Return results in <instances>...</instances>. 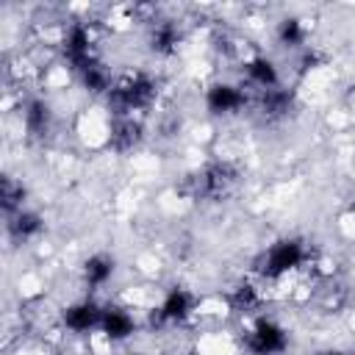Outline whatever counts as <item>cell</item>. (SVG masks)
<instances>
[{"label": "cell", "mask_w": 355, "mask_h": 355, "mask_svg": "<svg viewBox=\"0 0 355 355\" xmlns=\"http://www.w3.org/2000/svg\"><path fill=\"white\" fill-rule=\"evenodd\" d=\"M155 94H158L155 78L136 69V72H125L114 80L108 103L116 111V116H122V114L133 116V111H147L155 103Z\"/></svg>", "instance_id": "6da1fadb"}, {"label": "cell", "mask_w": 355, "mask_h": 355, "mask_svg": "<svg viewBox=\"0 0 355 355\" xmlns=\"http://www.w3.org/2000/svg\"><path fill=\"white\" fill-rule=\"evenodd\" d=\"M236 180H239V169L230 161H214L186 178L183 194H189L191 200H222L225 194H230Z\"/></svg>", "instance_id": "7a4b0ae2"}, {"label": "cell", "mask_w": 355, "mask_h": 355, "mask_svg": "<svg viewBox=\"0 0 355 355\" xmlns=\"http://www.w3.org/2000/svg\"><path fill=\"white\" fill-rule=\"evenodd\" d=\"M308 261V250L300 239H280L275 241L258 261V275L261 277H269V280H277L294 269H300L302 263Z\"/></svg>", "instance_id": "3957f363"}, {"label": "cell", "mask_w": 355, "mask_h": 355, "mask_svg": "<svg viewBox=\"0 0 355 355\" xmlns=\"http://www.w3.org/2000/svg\"><path fill=\"white\" fill-rule=\"evenodd\" d=\"M244 347L250 355H283L288 349V333L275 319L261 316L244 333Z\"/></svg>", "instance_id": "277c9868"}, {"label": "cell", "mask_w": 355, "mask_h": 355, "mask_svg": "<svg viewBox=\"0 0 355 355\" xmlns=\"http://www.w3.org/2000/svg\"><path fill=\"white\" fill-rule=\"evenodd\" d=\"M252 103V94L250 89L239 86V83H214L208 86L205 92V105L211 114H219V116H227V114H236V111H244L247 105Z\"/></svg>", "instance_id": "5b68a950"}, {"label": "cell", "mask_w": 355, "mask_h": 355, "mask_svg": "<svg viewBox=\"0 0 355 355\" xmlns=\"http://www.w3.org/2000/svg\"><path fill=\"white\" fill-rule=\"evenodd\" d=\"M61 53H64V58L69 61L72 69H78V67H83L86 61L97 58V53H94V39H92V31H89L86 22H72V25L64 31V36H61Z\"/></svg>", "instance_id": "8992f818"}, {"label": "cell", "mask_w": 355, "mask_h": 355, "mask_svg": "<svg viewBox=\"0 0 355 355\" xmlns=\"http://www.w3.org/2000/svg\"><path fill=\"white\" fill-rule=\"evenodd\" d=\"M100 319H103V305L97 300H92V297L67 305L64 313H61V322H64V327L69 333H92V330H100Z\"/></svg>", "instance_id": "52a82bcc"}, {"label": "cell", "mask_w": 355, "mask_h": 355, "mask_svg": "<svg viewBox=\"0 0 355 355\" xmlns=\"http://www.w3.org/2000/svg\"><path fill=\"white\" fill-rule=\"evenodd\" d=\"M194 305H197L194 294L186 291V288H180V286H175V288H169L164 294L161 305L155 308V316H158L161 324H180V322H186L191 316Z\"/></svg>", "instance_id": "ba28073f"}, {"label": "cell", "mask_w": 355, "mask_h": 355, "mask_svg": "<svg viewBox=\"0 0 355 355\" xmlns=\"http://www.w3.org/2000/svg\"><path fill=\"white\" fill-rule=\"evenodd\" d=\"M100 333L116 344V341H125L136 333V319L128 308H119V305H103V319H100Z\"/></svg>", "instance_id": "9c48e42d"}, {"label": "cell", "mask_w": 355, "mask_h": 355, "mask_svg": "<svg viewBox=\"0 0 355 355\" xmlns=\"http://www.w3.org/2000/svg\"><path fill=\"white\" fill-rule=\"evenodd\" d=\"M244 78H247V86H252V92L258 94L280 86V72L275 61L266 55H252L250 61H244Z\"/></svg>", "instance_id": "30bf717a"}, {"label": "cell", "mask_w": 355, "mask_h": 355, "mask_svg": "<svg viewBox=\"0 0 355 355\" xmlns=\"http://www.w3.org/2000/svg\"><path fill=\"white\" fill-rule=\"evenodd\" d=\"M147 44L155 55H172L180 44V28L175 19H153L147 28Z\"/></svg>", "instance_id": "8fae6325"}, {"label": "cell", "mask_w": 355, "mask_h": 355, "mask_svg": "<svg viewBox=\"0 0 355 355\" xmlns=\"http://www.w3.org/2000/svg\"><path fill=\"white\" fill-rule=\"evenodd\" d=\"M114 269H116V263H114L111 255H105V252H94V255H89V258L83 261V266H80L86 291H100L103 286H108L111 277H114Z\"/></svg>", "instance_id": "7c38bea8"}, {"label": "cell", "mask_w": 355, "mask_h": 355, "mask_svg": "<svg viewBox=\"0 0 355 355\" xmlns=\"http://www.w3.org/2000/svg\"><path fill=\"white\" fill-rule=\"evenodd\" d=\"M22 119H25V130H28L31 139H44L53 130V108L42 97H31L25 103Z\"/></svg>", "instance_id": "4fadbf2b"}, {"label": "cell", "mask_w": 355, "mask_h": 355, "mask_svg": "<svg viewBox=\"0 0 355 355\" xmlns=\"http://www.w3.org/2000/svg\"><path fill=\"white\" fill-rule=\"evenodd\" d=\"M75 75H78L80 86H83L89 94H111V86H114V80H116L100 58L86 61L83 67H78V69H75Z\"/></svg>", "instance_id": "5bb4252c"}, {"label": "cell", "mask_w": 355, "mask_h": 355, "mask_svg": "<svg viewBox=\"0 0 355 355\" xmlns=\"http://www.w3.org/2000/svg\"><path fill=\"white\" fill-rule=\"evenodd\" d=\"M141 141V122L122 114L114 119L111 130H108V144L116 150V153H130L133 147H139Z\"/></svg>", "instance_id": "9a60e30c"}, {"label": "cell", "mask_w": 355, "mask_h": 355, "mask_svg": "<svg viewBox=\"0 0 355 355\" xmlns=\"http://www.w3.org/2000/svg\"><path fill=\"white\" fill-rule=\"evenodd\" d=\"M252 103H255V111H261L263 119H280V116H286L291 111L294 94L288 89H283V86H277V89H269V92L255 94Z\"/></svg>", "instance_id": "2e32d148"}, {"label": "cell", "mask_w": 355, "mask_h": 355, "mask_svg": "<svg viewBox=\"0 0 355 355\" xmlns=\"http://www.w3.org/2000/svg\"><path fill=\"white\" fill-rule=\"evenodd\" d=\"M42 230H44V219H42L36 211L22 208V211H17V214L8 216V233H11V239H17V241H31V239H36Z\"/></svg>", "instance_id": "e0dca14e"}, {"label": "cell", "mask_w": 355, "mask_h": 355, "mask_svg": "<svg viewBox=\"0 0 355 355\" xmlns=\"http://www.w3.org/2000/svg\"><path fill=\"white\" fill-rule=\"evenodd\" d=\"M22 202H25V186H22L17 178L6 175V178L0 180V205H3L6 216L22 211Z\"/></svg>", "instance_id": "ac0fdd59"}, {"label": "cell", "mask_w": 355, "mask_h": 355, "mask_svg": "<svg viewBox=\"0 0 355 355\" xmlns=\"http://www.w3.org/2000/svg\"><path fill=\"white\" fill-rule=\"evenodd\" d=\"M277 42H280L283 47H291V50L302 47V42H305V28H302V22H300L297 17L280 19V22H277Z\"/></svg>", "instance_id": "d6986e66"}, {"label": "cell", "mask_w": 355, "mask_h": 355, "mask_svg": "<svg viewBox=\"0 0 355 355\" xmlns=\"http://www.w3.org/2000/svg\"><path fill=\"white\" fill-rule=\"evenodd\" d=\"M230 305L233 311H241V313H252L258 305H261V294L252 283H239L233 291H230Z\"/></svg>", "instance_id": "ffe728a7"}, {"label": "cell", "mask_w": 355, "mask_h": 355, "mask_svg": "<svg viewBox=\"0 0 355 355\" xmlns=\"http://www.w3.org/2000/svg\"><path fill=\"white\" fill-rule=\"evenodd\" d=\"M313 355H344L341 349H319V352H313Z\"/></svg>", "instance_id": "44dd1931"}]
</instances>
